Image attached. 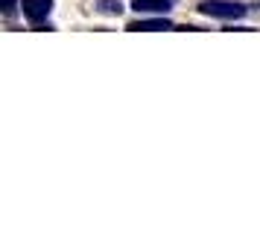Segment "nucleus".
<instances>
[{"instance_id":"obj_1","label":"nucleus","mask_w":260,"mask_h":252,"mask_svg":"<svg viewBox=\"0 0 260 252\" xmlns=\"http://www.w3.org/2000/svg\"><path fill=\"white\" fill-rule=\"evenodd\" d=\"M199 12L211 15V18H243L246 6L243 3H231V0H202Z\"/></svg>"},{"instance_id":"obj_2","label":"nucleus","mask_w":260,"mask_h":252,"mask_svg":"<svg viewBox=\"0 0 260 252\" xmlns=\"http://www.w3.org/2000/svg\"><path fill=\"white\" fill-rule=\"evenodd\" d=\"M21 9H24V15L32 21V24H41V21L50 15V9H53V0H24Z\"/></svg>"},{"instance_id":"obj_3","label":"nucleus","mask_w":260,"mask_h":252,"mask_svg":"<svg viewBox=\"0 0 260 252\" xmlns=\"http://www.w3.org/2000/svg\"><path fill=\"white\" fill-rule=\"evenodd\" d=\"M132 33H155V30H173V24L167 18H155V21H132Z\"/></svg>"},{"instance_id":"obj_4","label":"nucleus","mask_w":260,"mask_h":252,"mask_svg":"<svg viewBox=\"0 0 260 252\" xmlns=\"http://www.w3.org/2000/svg\"><path fill=\"white\" fill-rule=\"evenodd\" d=\"M135 9H138V12L164 15V12H170V0H135Z\"/></svg>"},{"instance_id":"obj_6","label":"nucleus","mask_w":260,"mask_h":252,"mask_svg":"<svg viewBox=\"0 0 260 252\" xmlns=\"http://www.w3.org/2000/svg\"><path fill=\"white\" fill-rule=\"evenodd\" d=\"M18 9V0H6V15H12Z\"/></svg>"},{"instance_id":"obj_5","label":"nucleus","mask_w":260,"mask_h":252,"mask_svg":"<svg viewBox=\"0 0 260 252\" xmlns=\"http://www.w3.org/2000/svg\"><path fill=\"white\" fill-rule=\"evenodd\" d=\"M100 12L120 15V12H123V6H120V0H100Z\"/></svg>"}]
</instances>
